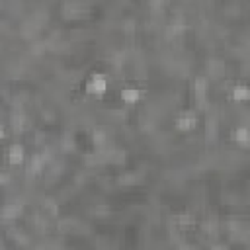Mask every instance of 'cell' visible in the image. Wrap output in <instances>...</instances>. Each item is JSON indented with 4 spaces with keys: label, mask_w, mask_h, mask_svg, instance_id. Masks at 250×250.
Instances as JSON below:
<instances>
[{
    "label": "cell",
    "mask_w": 250,
    "mask_h": 250,
    "mask_svg": "<svg viewBox=\"0 0 250 250\" xmlns=\"http://www.w3.org/2000/svg\"><path fill=\"white\" fill-rule=\"evenodd\" d=\"M174 125L178 131H189L197 125V113L193 109H182L174 119Z\"/></svg>",
    "instance_id": "obj_1"
},
{
    "label": "cell",
    "mask_w": 250,
    "mask_h": 250,
    "mask_svg": "<svg viewBox=\"0 0 250 250\" xmlns=\"http://www.w3.org/2000/svg\"><path fill=\"white\" fill-rule=\"evenodd\" d=\"M105 90H107V80H105V76L100 74V72H94V74L90 76V80L86 82V92H88V94L102 96V94H105Z\"/></svg>",
    "instance_id": "obj_2"
},
{
    "label": "cell",
    "mask_w": 250,
    "mask_h": 250,
    "mask_svg": "<svg viewBox=\"0 0 250 250\" xmlns=\"http://www.w3.org/2000/svg\"><path fill=\"white\" fill-rule=\"evenodd\" d=\"M8 158V164H12V166H20L23 160H25V154H23V145L21 143H12L10 146H8V154H6Z\"/></svg>",
    "instance_id": "obj_3"
},
{
    "label": "cell",
    "mask_w": 250,
    "mask_h": 250,
    "mask_svg": "<svg viewBox=\"0 0 250 250\" xmlns=\"http://www.w3.org/2000/svg\"><path fill=\"white\" fill-rule=\"evenodd\" d=\"M230 94H232V100H234V102H244V100L250 98V88H248L246 84H240V82H238V84L232 86V92H230Z\"/></svg>",
    "instance_id": "obj_4"
},
{
    "label": "cell",
    "mask_w": 250,
    "mask_h": 250,
    "mask_svg": "<svg viewBox=\"0 0 250 250\" xmlns=\"http://www.w3.org/2000/svg\"><path fill=\"white\" fill-rule=\"evenodd\" d=\"M121 100L125 104L133 105V104H137L141 100V90H137V88H123L121 90Z\"/></svg>",
    "instance_id": "obj_5"
}]
</instances>
